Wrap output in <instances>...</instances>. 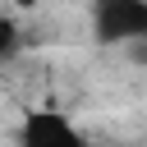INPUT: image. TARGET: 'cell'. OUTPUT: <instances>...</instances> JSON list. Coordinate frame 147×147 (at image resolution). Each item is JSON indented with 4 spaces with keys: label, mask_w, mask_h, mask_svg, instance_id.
Masks as SVG:
<instances>
[{
    "label": "cell",
    "mask_w": 147,
    "mask_h": 147,
    "mask_svg": "<svg viewBox=\"0 0 147 147\" xmlns=\"http://www.w3.org/2000/svg\"><path fill=\"white\" fill-rule=\"evenodd\" d=\"M92 37L101 46L147 41V0H92Z\"/></svg>",
    "instance_id": "1"
},
{
    "label": "cell",
    "mask_w": 147,
    "mask_h": 147,
    "mask_svg": "<svg viewBox=\"0 0 147 147\" xmlns=\"http://www.w3.org/2000/svg\"><path fill=\"white\" fill-rule=\"evenodd\" d=\"M87 147H92V142H87Z\"/></svg>",
    "instance_id": "4"
},
{
    "label": "cell",
    "mask_w": 147,
    "mask_h": 147,
    "mask_svg": "<svg viewBox=\"0 0 147 147\" xmlns=\"http://www.w3.org/2000/svg\"><path fill=\"white\" fill-rule=\"evenodd\" d=\"M18 51H23V28L14 23V14L0 9V64L18 60Z\"/></svg>",
    "instance_id": "3"
},
{
    "label": "cell",
    "mask_w": 147,
    "mask_h": 147,
    "mask_svg": "<svg viewBox=\"0 0 147 147\" xmlns=\"http://www.w3.org/2000/svg\"><path fill=\"white\" fill-rule=\"evenodd\" d=\"M14 142H18V147H87L83 129H78L74 115L60 110V106H32V110H23Z\"/></svg>",
    "instance_id": "2"
}]
</instances>
